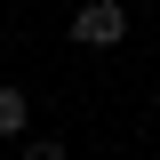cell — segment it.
Here are the masks:
<instances>
[{
    "mask_svg": "<svg viewBox=\"0 0 160 160\" xmlns=\"http://www.w3.org/2000/svg\"><path fill=\"white\" fill-rule=\"evenodd\" d=\"M120 40H128V8H120V0H80L72 48H120Z\"/></svg>",
    "mask_w": 160,
    "mask_h": 160,
    "instance_id": "cell-1",
    "label": "cell"
},
{
    "mask_svg": "<svg viewBox=\"0 0 160 160\" xmlns=\"http://www.w3.org/2000/svg\"><path fill=\"white\" fill-rule=\"evenodd\" d=\"M0 136H32V96L16 80H0Z\"/></svg>",
    "mask_w": 160,
    "mask_h": 160,
    "instance_id": "cell-2",
    "label": "cell"
},
{
    "mask_svg": "<svg viewBox=\"0 0 160 160\" xmlns=\"http://www.w3.org/2000/svg\"><path fill=\"white\" fill-rule=\"evenodd\" d=\"M24 160H64V136H24Z\"/></svg>",
    "mask_w": 160,
    "mask_h": 160,
    "instance_id": "cell-3",
    "label": "cell"
}]
</instances>
